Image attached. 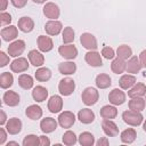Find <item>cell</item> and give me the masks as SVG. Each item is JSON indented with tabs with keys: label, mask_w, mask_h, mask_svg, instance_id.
<instances>
[{
	"label": "cell",
	"mask_w": 146,
	"mask_h": 146,
	"mask_svg": "<svg viewBox=\"0 0 146 146\" xmlns=\"http://www.w3.org/2000/svg\"><path fill=\"white\" fill-rule=\"evenodd\" d=\"M96 144H97L98 146H107V145H108V139H107L106 137H103V138H100Z\"/></svg>",
	"instance_id": "49"
},
{
	"label": "cell",
	"mask_w": 146,
	"mask_h": 146,
	"mask_svg": "<svg viewBox=\"0 0 146 146\" xmlns=\"http://www.w3.org/2000/svg\"><path fill=\"white\" fill-rule=\"evenodd\" d=\"M143 129H144V131L146 132V121L144 122V124H143Z\"/></svg>",
	"instance_id": "54"
},
{
	"label": "cell",
	"mask_w": 146,
	"mask_h": 146,
	"mask_svg": "<svg viewBox=\"0 0 146 146\" xmlns=\"http://www.w3.org/2000/svg\"><path fill=\"white\" fill-rule=\"evenodd\" d=\"M81 98H82L83 104H86L87 106H91V105H95V104L98 102L99 92L97 91V89H96V88L87 87V88L82 91Z\"/></svg>",
	"instance_id": "2"
},
{
	"label": "cell",
	"mask_w": 146,
	"mask_h": 146,
	"mask_svg": "<svg viewBox=\"0 0 146 146\" xmlns=\"http://www.w3.org/2000/svg\"><path fill=\"white\" fill-rule=\"evenodd\" d=\"M34 76H35V79L38 81L46 82V81H48L51 78V71L49 68H47V67H40V68H38L35 71Z\"/></svg>",
	"instance_id": "34"
},
{
	"label": "cell",
	"mask_w": 146,
	"mask_h": 146,
	"mask_svg": "<svg viewBox=\"0 0 146 146\" xmlns=\"http://www.w3.org/2000/svg\"><path fill=\"white\" fill-rule=\"evenodd\" d=\"M145 102H146V99H145Z\"/></svg>",
	"instance_id": "55"
},
{
	"label": "cell",
	"mask_w": 146,
	"mask_h": 146,
	"mask_svg": "<svg viewBox=\"0 0 146 146\" xmlns=\"http://www.w3.org/2000/svg\"><path fill=\"white\" fill-rule=\"evenodd\" d=\"M43 14L47 18L50 19H57L60 15V9L59 7L54 3V2H47L43 7Z\"/></svg>",
	"instance_id": "9"
},
{
	"label": "cell",
	"mask_w": 146,
	"mask_h": 146,
	"mask_svg": "<svg viewBox=\"0 0 146 146\" xmlns=\"http://www.w3.org/2000/svg\"><path fill=\"white\" fill-rule=\"evenodd\" d=\"M78 119L83 124H90L95 121V113L89 108H82L78 113Z\"/></svg>",
	"instance_id": "21"
},
{
	"label": "cell",
	"mask_w": 146,
	"mask_h": 146,
	"mask_svg": "<svg viewBox=\"0 0 146 146\" xmlns=\"http://www.w3.org/2000/svg\"><path fill=\"white\" fill-rule=\"evenodd\" d=\"M116 56L122 59H129L132 56V49L127 44H121L116 49Z\"/></svg>",
	"instance_id": "37"
},
{
	"label": "cell",
	"mask_w": 146,
	"mask_h": 146,
	"mask_svg": "<svg viewBox=\"0 0 146 146\" xmlns=\"http://www.w3.org/2000/svg\"><path fill=\"white\" fill-rule=\"evenodd\" d=\"M33 2H35V3H44L47 0H32Z\"/></svg>",
	"instance_id": "52"
},
{
	"label": "cell",
	"mask_w": 146,
	"mask_h": 146,
	"mask_svg": "<svg viewBox=\"0 0 146 146\" xmlns=\"http://www.w3.org/2000/svg\"><path fill=\"white\" fill-rule=\"evenodd\" d=\"M40 145L41 146H49L50 145V139L46 136H40Z\"/></svg>",
	"instance_id": "46"
},
{
	"label": "cell",
	"mask_w": 146,
	"mask_h": 146,
	"mask_svg": "<svg viewBox=\"0 0 146 146\" xmlns=\"http://www.w3.org/2000/svg\"><path fill=\"white\" fill-rule=\"evenodd\" d=\"M99 114H100V116H102L103 119H110V120H112V119L116 117V115H117V110H116L115 106L105 105V106H103V107L100 108Z\"/></svg>",
	"instance_id": "30"
},
{
	"label": "cell",
	"mask_w": 146,
	"mask_h": 146,
	"mask_svg": "<svg viewBox=\"0 0 146 146\" xmlns=\"http://www.w3.org/2000/svg\"><path fill=\"white\" fill-rule=\"evenodd\" d=\"M80 42L81 44L88 49V50H96L97 49V40L96 38L91 34V33H88V32H84L81 34L80 36Z\"/></svg>",
	"instance_id": "5"
},
{
	"label": "cell",
	"mask_w": 146,
	"mask_h": 146,
	"mask_svg": "<svg viewBox=\"0 0 146 146\" xmlns=\"http://www.w3.org/2000/svg\"><path fill=\"white\" fill-rule=\"evenodd\" d=\"M27 57H29L30 63H31L33 66H35V67H40V66H42L43 63H44V56H43L40 51H38L36 49L31 50V51L29 52Z\"/></svg>",
	"instance_id": "20"
},
{
	"label": "cell",
	"mask_w": 146,
	"mask_h": 146,
	"mask_svg": "<svg viewBox=\"0 0 146 146\" xmlns=\"http://www.w3.org/2000/svg\"><path fill=\"white\" fill-rule=\"evenodd\" d=\"M136 137H137V132L133 128H128L125 130H123L121 132V141L124 143V144H131L136 140Z\"/></svg>",
	"instance_id": "31"
},
{
	"label": "cell",
	"mask_w": 146,
	"mask_h": 146,
	"mask_svg": "<svg viewBox=\"0 0 146 146\" xmlns=\"http://www.w3.org/2000/svg\"><path fill=\"white\" fill-rule=\"evenodd\" d=\"M6 121H7V116H6V113L1 110V119H0V124L1 125H3L5 123H6Z\"/></svg>",
	"instance_id": "50"
},
{
	"label": "cell",
	"mask_w": 146,
	"mask_h": 146,
	"mask_svg": "<svg viewBox=\"0 0 146 146\" xmlns=\"http://www.w3.org/2000/svg\"><path fill=\"white\" fill-rule=\"evenodd\" d=\"M33 78L29 74H21L18 76V84L23 89H31L33 87Z\"/></svg>",
	"instance_id": "38"
},
{
	"label": "cell",
	"mask_w": 146,
	"mask_h": 146,
	"mask_svg": "<svg viewBox=\"0 0 146 146\" xmlns=\"http://www.w3.org/2000/svg\"><path fill=\"white\" fill-rule=\"evenodd\" d=\"M95 83L97 86V88L99 89H106L112 84V79L110 78V75L105 74V73H100L96 76Z\"/></svg>",
	"instance_id": "29"
},
{
	"label": "cell",
	"mask_w": 146,
	"mask_h": 146,
	"mask_svg": "<svg viewBox=\"0 0 146 146\" xmlns=\"http://www.w3.org/2000/svg\"><path fill=\"white\" fill-rule=\"evenodd\" d=\"M17 35H18V31L17 27L14 25H9L1 30V36L3 41H13L17 38Z\"/></svg>",
	"instance_id": "23"
},
{
	"label": "cell",
	"mask_w": 146,
	"mask_h": 146,
	"mask_svg": "<svg viewBox=\"0 0 146 146\" xmlns=\"http://www.w3.org/2000/svg\"><path fill=\"white\" fill-rule=\"evenodd\" d=\"M128 105H129V110H132V111H136V112H141L145 108L146 102L141 97H133L129 100Z\"/></svg>",
	"instance_id": "33"
},
{
	"label": "cell",
	"mask_w": 146,
	"mask_h": 146,
	"mask_svg": "<svg viewBox=\"0 0 146 146\" xmlns=\"http://www.w3.org/2000/svg\"><path fill=\"white\" fill-rule=\"evenodd\" d=\"M76 136H75V133L73 132V131H71V130H67L64 135H63V143L65 144V145H67V146H72V145H74L75 143H76Z\"/></svg>",
	"instance_id": "41"
},
{
	"label": "cell",
	"mask_w": 146,
	"mask_h": 146,
	"mask_svg": "<svg viewBox=\"0 0 146 146\" xmlns=\"http://www.w3.org/2000/svg\"><path fill=\"white\" fill-rule=\"evenodd\" d=\"M136 76L135 75H131V74H124L120 78L119 80V84L121 87V89H130L131 87H133L136 84Z\"/></svg>",
	"instance_id": "27"
},
{
	"label": "cell",
	"mask_w": 146,
	"mask_h": 146,
	"mask_svg": "<svg viewBox=\"0 0 146 146\" xmlns=\"http://www.w3.org/2000/svg\"><path fill=\"white\" fill-rule=\"evenodd\" d=\"M74 38H75L74 30L71 26H66L63 30V42L65 44H68V43H71V42L74 41Z\"/></svg>",
	"instance_id": "39"
},
{
	"label": "cell",
	"mask_w": 146,
	"mask_h": 146,
	"mask_svg": "<svg viewBox=\"0 0 146 146\" xmlns=\"http://www.w3.org/2000/svg\"><path fill=\"white\" fill-rule=\"evenodd\" d=\"M84 59L87 62L88 65L92 66V67H99L103 65V60H102V55L99 52H97L96 50H90L86 54Z\"/></svg>",
	"instance_id": "8"
},
{
	"label": "cell",
	"mask_w": 146,
	"mask_h": 146,
	"mask_svg": "<svg viewBox=\"0 0 146 146\" xmlns=\"http://www.w3.org/2000/svg\"><path fill=\"white\" fill-rule=\"evenodd\" d=\"M18 29L24 32V33H29L31 32L33 29H34V22L31 17H27V16H24V17H21L18 19Z\"/></svg>",
	"instance_id": "22"
},
{
	"label": "cell",
	"mask_w": 146,
	"mask_h": 146,
	"mask_svg": "<svg viewBox=\"0 0 146 146\" xmlns=\"http://www.w3.org/2000/svg\"><path fill=\"white\" fill-rule=\"evenodd\" d=\"M38 48L42 52H48L54 48V42L51 38L46 35H39L38 38Z\"/></svg>",
	"instance_id": "18"
},
{
	"label": "cell",
	"mask_w": 146,
	"mask_h": 146,
	"mask_svg": "<svg viewBox=\"0 0 146 146\" xmlns=\"http://www.w3.org/2000/svg\"><path fill=\"white\" fill-rule=\"evenodd\" d=\"M6 130L10 135H17L22 131V121L17 117H11L6 123Z\"/></svg>",
	"instance_id": "14"
},
{
	"label": "cell",
	"mask_w": 146,
	"mask_h": 146,
	"mask_svg": "<svg viewBox=\"0 0 146 146\" xmlns=\"http://www.w3.org/2000/svg\"><path fill=\"white\" fill-rule=\"evenodd\" d=\"M9 145H16V146H18V143H16V141H9L7 144V146H9Z\"/></svg>",
	"instance_id": "53"
},
{
	"label": "cell",
	"mask_w": 146,
	"mask_h": 146,
	"mask_svg": "<svg viewBox=\"0 0 146 146\" xmlns=\"http://www.w3.org/2000/svg\"><path fill=\"white\" fill-rule=\"evenodd\" d=\"M63 108V99L58 95H54L48 100V110L51 113H59Z\"/></svg>",
	"instance_id": "16"
},
{
	"label": "cell",
	"mask_w": 146,
	"mask_h": 146,
	"mask_svg": "<svg viewBox=\"0 0 146 146\" xmlns=\"http://www.w3.org/2000/svg\"><path fill=\"white\" fill-rule=\"evenodd\" d=\"M6 131H7V130H6ZM6 131H5L3 128H0V145L5 144V141H6V139H7V133H6Z\"/></svg>",
	"instance_id": "47"
},
{
	"label": "cell",
	"mask_w": 146,
	"mask_h": 146,
	"mask_svg": "<svg viewBox=\"0 0 146 146\" xmlns=\"http://www.w3.org/2000/svg\"><path fill=\"white\" fill-rule=\"evenodd\" d=\"M62 29H63V25H62V23L59 22V21H57V19H50V21H48L47 23H46V25H44V30H46V32L49 34V35H58L59 33H60V31H62Z\"/></svg>",
	"instance_id": "13"
},
{
	"label": "cell",
	"mask_w": 146,
	"mask_h": 146,
	"mask_svg": "<svg viewBox=\"0 0 146 146\" xmlns=\"http://www.w3.org/2000/svg\"><path fill=\"white\" fill-rule=\"evenodd\" d=\"M8 63H9V57H8L3 51H0V66L3 67V66H6Z\"/></svg>",
	"instance_id": "44"
},
{
	"label": "cell",
	"mask_w": 146,
	"mask_h": 146,
	"mask_svg": "<svg viewBox=\"0 0 146 146\" xmlns=\"http://www.w3.org/2000/svg\"><path fill=\"white\" fill-rule=\"evenodd\" d=\"M27 68H29V62L24 57H18V58L14 59L10 64V70L15 73L25 72V71H27Z\"/></svg>",
	"instance_id": "11"
},
{
	"label": "cell",
	"mask_w": 146,
	"mask_h": 146,
	"mask_svg": "<svg viewBox=\"0 0 146 146\" xmlns=\"http://www.w3.org/2000/svg\"><path fill=\"white\" fill-rule=\"evenodd\" d=\"M2 100L6 105L10 106V107H14L16 105L19 104V100H21V97L16 92V91H13V90H9V91H6L2 96Z\"/></svg>",
	"instance_id": "15"
},
{
	"label": "cell",
	"mask_w": 146,
	"mask_h": 146,
	"mask_svg": "<svg viewBox=\"0 0 146 146\" xmlns=\"http://www.w3.org/2000/svg\"><path fill=\"white\" fill-rule=\"evenodd\" d=\"M127 68V63L124 62V59L122 58H114L112 64H111V70L115 73V74H122Z\"/></svg>",
	"instance_id": "32"
},
{
	"label": "cell",
	"mask_w": 146,
	"mask_h": 146,
	"mask_svg": "<svg viewBox=\"0 0 146 146\" xmlns=\"http://www.w3.org/2000/svg\"><path fill=\"white\" fill-rule=\"evenodd\" d=\"M14 83V76L9 72H3L0 75V87L2 89H8Z\"/></svg>",
	"instance_id": "35"
},
{
	"label": "cell",
	"mask_w": 146,
	"mask_h": 146,
	"mask_svg": "<svg viewBox=\"0 0 146 146\" xmlns=\"http://www.w3.org/2000/svg\"><path fill=\"white\" fill-rule=\"evenodd\" d=\"M122 119L127 124L132 125V127H138L139 124H141V122L144 120V116L140 112L129 110V111H124L122 113Z\"/></svg>",
	"instance_id": "1"
},
{
	"label": "cell",
	"mask_w": 146,
	"mask_h": 146,
	"mask_svg": "<svg viewBox=\"0 0 146 146\" xmlns=\"http://www.w3.org/2000/svg\"><path fill=\"white\" fill-rule=\"evenodd\" d=\"M74 122H75V115L73 112L65 111V112L60 113L58 116V123L62 128L68 129L74 124Z\"/></svg>",
	"instance_id": "4"
},
{
	"label": "cell",
	"mask_w": 146,
	"mask_h": 146,
	"mask_svg": "<svg viewBox=\"0 0 146 146\" xmlns=\"http://www.w3.org/2000/svg\"><path fill=\"white\" fill-rule=\"evenodd\" d=\"M144 95H146V86L144 83H141V82L136 83L128 91V96L130 98H133V97H143Z\"/></svg>",
	"instance_id": "28"
},
{
	"label": "cell",
	"mask_w": 146,
	"mask_h": 146,
	"mask_svg": "<svg viewBox=\"0 0 146 146\" xmlns=\"http://www.w3.org/2000/svg\"><path fill=\"white\" fill-rule=\"evenodd\" d=\"M102 128H103L104 133L108 137H115L119 135V128L116 123L110 119H104L102 121Z\"/></svg>",
	"instance_id": "7"
},
{
	"label": "cell",
	"mask_w": 146,
	"mask_h": 146,
	"mask_svg": "<svg viewBox=\"0 0 146 146\" xmlns=\"http://www.w3.org/2000/svg\"><path fill=\"white\" fill-rule=\"evenodd\" d=\"M79 143L82 146H92L95 144V137L92 133H90L88 131L81 132L79 136Z\"/></svg>",
	"instance_id": "36"
},
{
	"label": "cell",
	"mask_w": 146,
	"mask_h": 146,
	"mask_svg": "<svg viewBox=\"0 0 146 146\" xmlns=\"http://www.w3.org/2000/svg\"><path fill=\"white\" fill-rule=\"evenodd\" d=\"M139 59H140L141 65H143L144 67H146V49L143 50V51L140 52V55H139Z\"/></svg>",
	"instance_id": "48"
},
{
	"label": "cell",
	"mask_w": 146,
	"mask_h": 146,
	"mask_svg": "<svg viewBox=\"0 0 146 146\" xmlns=\"http://www.w3.org/2000/svg\"><path fill=\"white\" fill-rule=\"evenodd\" d=\"M58 71L63 75L74 74L76 71V64L74 62H63L58 65Z\"/></svg>",
	"instance_id": "25"
},
{
	"label": "cell",
	"mask_w": 146,
	"mask_h": 146,
	"mask_svg": "<svg viewBox=\"0 0 146 146\" xmlns=\"http://www.w3.org/2000/svg\"><path fill=\"white\" fill-rule=\"evenodd\" d=\"M108 100L111 104L113 105H122L124 102H125V94L119 89V88H115L113 89L110 95H108Z\"/></svg>",
	"instance_id": "12"
},
{
	"label": "cell",
	"mask_w": 146,
	"mask_h": 146,
	"mask_svg": "<svg viewBox=\"0 0 146 146\" xmlns=\"http://www.w3.org/2000/svg\"><path fill=\"white\" fill-rule=\"evenodd\" d=\"M10 1H11L13 6L16 8H23L27 2V0H10Z\"/></svg>",
	"instance_id": "45"
},
{
	"label": "cell",
	"mask_w": 146,
	"mask_h": 146,
	"mask_svg": "<svg viewBox=\"0 0 146 146\" xmlns=\"http://www.w3.org/2000/svg\"><path fill=\"white\" fill-rule=\"evenodd\" d=\"M7 2H8L7 0H2V7H1V10H2V11L7 8Z\"/></svg>",
	"instance_id": "51"
},
{
	"label": "cell",
	"mask_w": 146,
	"mask_h": 146,
	"mask_svg": "<svg viewBox=\"0 0 146 146\" xmlns=\"http://www.w3.org/2000/svg\"><path fill=\"white\" fill-rule=\"evenodd\" d=\"M25 50V42L23 40H16L8 46V54L11 57H18Z\"/></svg>",
	"instance_id": "10"
},
{
	"label": "cell",
	"mask_w": 146,
	"mask_h": 146,
	"mask_svg": "<svg viewBox=\"0 0 146 146\" xmlns=\"http://www.w3.org/2000/svg\"><path fill=\"white\" fill-rule=\"evenodd\" d=\"M141 67H143V65H141V63H140L139 57H137V56H131V57L129 58V60L127 62V68H125V71H127L128 73L136 74V73H138V72L141 70Z\"/></svg>",
	"instance_id": "19"
},
{
	"label": "cell",
	"mask_w": 146,
	"mask_h": 146,
	"mask_svg": "<svg viewBox=\"0 0 146 146\" xmlns=\"http://www.w3.org/2000/svg\"><path fill=\"white\" fill-rule=\"evenodd\" d=\"M0 22H1V25H2V26L9 24V23L11 22V16H10V14H8V13H6V11H2L1 15H0Z\"/></svg>",
	"instance_id": "43"
},
{
	"label": "cell",
	"mask_w": 146,
	"mask_h": 146,
	"mask_svg": "<svg viewBox=\"0 0 146 146\" xmlns=\"http://www.w3.org/2000/svg\"><path fill=\"white\" fill-rule=\"evenodd\" d=\"M40 129L44 133H50L57 129V121L52 117L42 119L40 122Z\"/></svg>",
	"instance_id": "17"
},
{
	"label": "cell",
	"mask_w": 146,
	"mask_h": 146,
	"mask_svg": "<svg viewBox=\"0 0 146 146\" xmlns=\"http://www.w3.org/2000/svg\"><path fill=\"white\" fill-rule=\"evenodd\" d=\"M25 114H26V116H27L29 119H31V120H39V119H41V116H42V108H41L39 105H36V104L30 105L29 107H26Z\"/></svg>",
	"instance_id": "26"
},
{
	"label": "cell",
	"mask_w": 146,
	"mask_h": 146,
	"mask_svg": "<svg viewBox=\"0 0 146 146\" xmlns=\"http://www.w3.org/2000/svg\"><path fill=\"white\" fill-rule=\"evenodd\" d=\"M75 89V82L71 78H64L58 83V90L63 96H70Z\"/></svg>",
	"instance_id": "3"
},
{
	"label": "cell",
	"mask_w": 146,
	"mask_h": 146,
	"mask_svg": "<svg viewBox=\"0 0 146 146\" xmlns=\"http://www.w3.org/2000/svg\"><path fill=\"white\" fill-rule=\"evenodd\" d=\"M102 56L106 59H113L114 56H115V52H114V49L112 47H104L102 49Z\"/></svg>",
	"instance_id": "42"
},
{
	"label": "cell",
	"mask_w": 146,
	"mask_h": 146,
	"mask_svg": "<svg viewBox=\"0 0 146 146\" xmlns=\"http://www.w3.org/2000/svg\"><path fill=\"white\" fill-rule=\"evenodd\" d=\"M58 52H59V55L62 57H64V58H66L68 60L74 59L78 56V49H76V47L73 46V44H70V43L68 44L60 46L58 48Z\"/></svg>",
	"instance_id": "6"
},
{
	"label": "cell",
	"mask_w": 146,
	"mask_h": 146,
	"mask_svg": "<svg viewBox=\"0 0 146 146\" xmlns=\"http://www.w3.org/2000/svg\"><path fill=\"white\" fill-rule=\"evenodd\" d=\"M32 97L38 103L44 102L47 99V97H48V89L42 87V86H36L32 90Z\"/></svg>",
	"instance_id": "24"
},
{
	"label": "cell",
	"mask_w": 146,
	"mask_h": 146,
	"mask_svg": "<svg viewBox=\"0 0 146 146\" xmlns=\"http://www.w3.org/2000/svg\"><path fill=\"white\" fill-rule=\"evenodd\" d=\"M23 146H36L40 145V138L36 135H27L23 139Z\"/></svg>",
	"instance_id": "40"
}]
</instances>
